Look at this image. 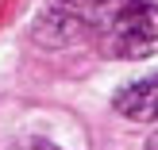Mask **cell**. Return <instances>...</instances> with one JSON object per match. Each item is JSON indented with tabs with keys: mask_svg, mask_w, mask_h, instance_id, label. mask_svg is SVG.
I'll return each mask as SVG.
<instances>
[{
	"mask_svg": "<svg viewBox=\"0 0 158 150\" xmlns=\"http://www.w3.org/2000/svg\"><path fill=\"white\" fill-rule=\"evenodd\" d=\"M8 150H62V146L46 143V139H19V143H15V146H8Z\"/></svg>",
	"mask_w": 158,
	"mask_h": 150,
	"instance_id": "277c9868",
	"label": "cell"
},
{
	"mask_svg": "<svg viewBox=\"0 0 158 150\" xmlns=\"http://www.w3.org/2000/svg\"><path fill=\"white\" fill-rule=\"evenodd\" d=\"M35 39L43 46H69L81 39V0H43L35 15Z\"/></svg>",
	"mask_w": 158,
	"mask_h": 150,
	"instance_id": "7a4b0ae2",
	"label": "cell"
},
{
	"mask_svg": "<svg viewBox=\"0 0 158 150\" xmlns=\"http://www.w3.org/2000/svg\"><path fill=\"white\" fill-rule=\"evenodd\" d=\"M112 108L123 120L158 123V73H147V77H135V81L120 85L112 96Z\"/></svg>",
	"mask_w": 158,
	"mask_h": 150,
	"instance_id": "3957f363",
	"label": "cell"
},
{
	"mask_svg": "<svg viewBox=\"0 0 158 150\" xmlns=\"http://www.w3.org/2000/svg\"><path fill=\"white\" fill-rule=\"evenodd\" d=\"M147 150H158V135H151V139H147Z\"/></svg>",
	"mask_w": 158,
	"mask_h": 150,
	"instance_id": "5b68a950",
	"label": "cell"
},
{
	"mask_svg": "<svg viewBox=\"0 0 158 150\" xmlns=\"http://www.w3.org/2000/svg\"><path fill=\"white\" fill-rule=\"evenodd\" d=\"M81 39L104 58L158 50V0H81Z\"/></svg>",
	"mask_w": 158,
	"mask_h": 150,
	"instance_id": "6da1fadb",
	"label": "cell"
}]
</instances>
